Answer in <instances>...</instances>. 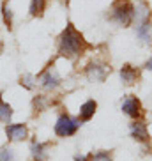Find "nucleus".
Segmentation results:
<instances>
[{
	"label": "nucleus",
	"instance_id": "1",
	"mask_svg": "<svg viewBox=\"0 0 152 161\" xmlns=\"http://www.w3.org/2000/svg\"><path fill=\"white\" fill-rule=\"evenodd\" d=\"M89 48H90V44L87 43V39L83 37V34L76 29L73 23H67L66 29L62 30L60 36H58L57 52L60 57L74 60V58H80Z\"/></svg>",
	"mask_w": 152,
	"mask_h": 161
},
{
	"label": "nucleus",
	"instance_id": "2",
	"mask_svg": "<svg viewBox=\"0 0 152 161\" xmlns=\"http://www.w3.org/2000/svg\"><path fill=\"white\" fill-rule=\"evenodd\" d=\"M133 9L131 0H113L110 9V19L120 27H129L133 23Z\"/></svg>",
	"mask_w": 152,
	"mask_h": 161
},
{
	"label": "nucleus",
	"instance_id": "3",
	"mask_svg": "<svg viewBox=\"0 0 152 161\" xmlns=\"http://www.w3.org/2000/svg\"><path fill=\"white\" fill-rule=\"evenodd\" d=\"M80 126H81V122L78 120V117H73V115L62 112L57 117V120H55L53 131H55V135L58 138H69V136H74L78 133Z\"/></svg>",
	"mask_w": 152,
	"mask_h": 161
},
{
	"label": "nucleus",
	"instance_id": "4",
	"mask_svg": "<svg viewBox=\"0 0 152 161\" xmlns=\"http://www.w3.org/2000/svg\"><path fill=\"white\" fill-rule=\"evenodd\" d=\"M35 80H37V85L43 90H46V92L57 90L58 87H60V83H62V78L57 73V69H55L53 64H50L46 69H43V71L35 76Z\"/></svg>",
	"mask_w": 152,
	"mask_h": 161
},
{
	"label": "nucleus",
	"instance_id": "5",
	"mask_svg": "<svg viewBox=\"0 0 152 161\" xmlns=\"http://www.w3.org/2000/svg\"><path fill=\"white\" fill-rule=\"evenodd\" d=\"M108 75H110V66L105 64V62H101V60H92L85 67V76L89 81H97V83H101V81L106 80Z\"/></svg>",
	"mask_w": 152,
	"mask_h": 161
},
{
	"label": "nucleus",
	"instance_id": "6",
	"mask_svg": "<svg viewBox=\"0 0 152 161\" xmlns=\"http://www.w3.org/2000/svg\"><path fill=\"white\" fill-rule=\"evenodd\" d=\"M4 133L9 143L23 142V140L29 138V126L25 122H9V124H5Z\"/></svg>",
	"mask_w": 152,
	"mask_h": 161
},
{
	"label": "nucleus",
	"instance_id": "7",
	"mask_svg": "<svg viewBox=\"0 0 152 161\" xmlns=\"http://www.w3.org/2000/svg\"><path fill=\"white\" fill-rule=\"evenodd\" d=\"M120 110L131 119H140L143 115L142 101L138 99L136 96H126L124 101H122V104H120Z\"/></svg>",
	"mask_w": 152,
	"mask_h": 161
},
{
	"label": "nucleus",
	"instance_id": "8",
	"mask_svg": "<svg viewBox=\"0 0 152 161\" xmlns=\"http://www.w3.org/2000/svg\"><path fill=\"white\" fill-rule=\"evenodd\" d=\"M150 7H149V4L145 2V0H138L136 5H134V9H133V21L138 25H142V23H147V21H150Z\"/></svg>",
	"mask_w": 152,
	"mask_h": 161
},
{
	"label": "nucleus",
	"instance_id": "9",
	"mask_svg": "<svg viewBox=\"0 0 152 161\" xmlns=\"http://www.w3.org/2000/svg\"><path fill=\"white\" fill-rule=\"evenodd\" d=\"M30 156L34 158V161H46L50 156V143L32 140L30 142Z\"/></svg>",
	"mask_w": 152,
	"mask_h": 161
},
{
	"label": "nucleus",
	"instance_id": "10",
	"mask_svg": "<svg viewBox=\"0 0 152 161\" xmlns=\"http://www.w3.org/2000/svg\"><path fill=\"white\" fill-rule=\"evenodd\" d=\"M129 133H131V136L136 142H149L147 124L143 122V120H140V119H134L133 122L129 124Z\"/></svg>",
	"mask_w": 152,
	"mask_h": 161
},
{
	"label": "nucleus",
	"instance_id": "11",
	"mask_svg": "<svg viewBox=\"0 0 152 161\" xmlns=\"http://www.w3.org/2000/svg\"><path fill=\"white\" fill-rule=\"evenodd\" d=\"M95 112H97V101H95V99H87L85 103L80 106L78 120H80L81 124L89 122V120H92V117L95 115Z\"/></svg>",
	"mask_w": 152,
	"mask_h": 161
},
{
	"label": "nucleus",
	"instance_id": "12",
	"mask_svg": "<svg viewBox=\"0 0 152 161\" xmlns=\"http://www.w3.org/2000/svg\"><path fill=\"white\" fill-rule=\"evenodd\" d=\"M120 80H122L124 85H134L138 80H140V69L131 64H126L120 69Z\"/></svg>",
	"mask_w": 152,
	"mask_h": 161
},
{
	"label": "nucleus",
	"instance_id": "13",
	"mask_svg": "<svg viewBox=\"0 0 152 161\" xmlns=\"http://www.w3.org/2000/svg\"><path fill=\"white\" fill-rule=\"evenodd\" d=\"M46 11V0H30L29 14L32 18H41Z\"/></svg>",
	"mask_w": 152,
	"mask_h": 161
},
{
	"label": "nucleus",
	"instance_id": "14",
	"mask_svg": "<svg viewBox=\"0 0 152 161\" xmlns=\"http://www.w3.org/2000/svg\"><path fill=\"white\" fill-rule=\"evenodd\" d=\"M136 34L138 37L142 39V43H152V23L147 21V23H142L136 27Z\"/></svg>",
	"mask_w": 152,
	"mask_h": 161
},
{
	"label": "nucleus",
	"instance_id": "15",
	"mask_svg": "<svg viewBox=\"0 0 152 161\" xmlns=\"http://www.w3.org/2000/svg\"><path fill=\"white\" fill-rule=\"evenodd\" d=\"M48 106H50V99H48V96H44V94L34 96L32 108H34V112H35V114H39V112H44Z\"/></svg>",
	"mask_w": 152,
	"mask_h": 161
},
{
	"label": "nucleus",
	"instance_id": "16",
	"mask_svg": "<svg viewBox=\"0 0 152 161\" xmlns=\"http://www.w3.org/2000/svg\"><path fill=\"white\" fill-rule=\"evenodd\" d=\"M13 115H14L13 106H11L9 103L2 101V103H0V122L2 124H9L11 119H13Z\"/></svg>",
	"mask_w": 152,
	"mask_h": 161
},
{
	"label": "nucleus",
	"instance_id": "17",
	"mask_svg": "<svg viewBox=\"0 0 152 161\" xmlns=\"http://www.w3.org/2000/svg\"><path fill=\"white\" fill-rule=\"evenodd\" d=\"M19 85L23 87L25 90H34L37 87V80H35V76L30 75V73H25V75L19 76Z\"/></svg>",
	"mask_w": 152,
	"mask_h": 161
},
{
	"label": "nucleus",
	"instance_id": "18",
	"mask_svg": "<svg viewBox=\"0 0 152 161\" xmlns=\"http://www.w3.org/2000/svg\"><path fill=\"white\" fill-rule=\"evenodd\" d=\"M2 19L7 29H13V11H11L9 2H2Z\"/></svg>",
	"mask_w": 152,
	"mask_h": 161
},
{
	"label": "nucleus",
	"instance_id": "19",
	"mask_svg": "<svg viewBox=\"0 0 152 161\" xmlns=\"http://www.w3.org/2000/svg\"><path fill=\"white\" fill-rule=\"evenodd\" d=\"M0 161H16V151L11 145L0 147Z\"/></svg>",
	"mask_w": 152,
	"mask_h": 161
},
{
	"label": "nucleus",
	"instance_id": "20",
	"mask_svg": "<svg viewBox=\"0 0 152 161\" xmlns=\"http://www.w3.org/2000/svg\"><path fill=\"white\" fill-rule=\"evenodd\" d=\"M89 161H111V152L97 151L94 154H89Z\"/></svg>",
	"mask_w": 152,
	"mask_h": 161
},
{
	"label": "nucleus",
	"instance_id": "21",
	"mask_svg": "<svg viewBox=\"0 0 152 161\" xmlns=\"http://www.w3.org/2000/svg\"><path fill=\"white\" fill-rule=\"evenodd\" d=\"M74 161H89V154H76Z\"/></svg>",
	"mask_w": 152,
	"mask_h": 161
},
{
	"label": "nucleus",
	"instance_id": "22",
	"mask_svg": "<svg viewBox=\"0 0 152 161\" xmlns=\"http://www.w3.org/2000/svg\"><path fill=\"white\" fill-rule=\"evenodd\" d=\"M145 67H147L149 71H152V57H150V58H149V60H147V64H145Z\"/></svg>",
	"mask_w": 152,
	"mask_h": 161
},
{
	"label": "nucleus",
	"instance_id": "23",
	"mask_svg": "<svg viewBox=\"0 0 152 161\" xmlns=\"http://www.w3.org/2000/svg\"><path fill=\"white\" fill-rule=\"evenodd\" d=\"M0 53H2V41H0Z\"/></svg>",
	"mask_w": 152,
	"mask_h": 161
},
{
	"label": "nucleus",
	"instance_id": "24",
	"mask_svg": "<svg viewBox=\"0 0 152 161\" xmlns=\"http://www.w3.org/2000/svg\"><path fill=\"white\" fill-rule=\"evenodd\" d=\"M0 103H2V92H0Z\"/></svg>",
	"mask_w": 152,
	"mask_h": 161
}]
</instances>
